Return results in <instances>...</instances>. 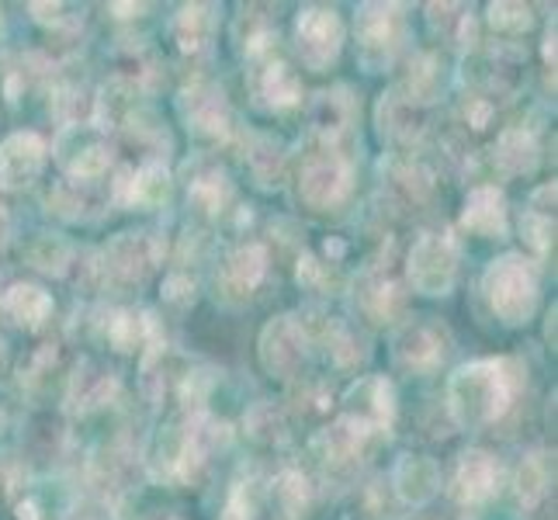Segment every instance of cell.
<instances>
[{
	"instance_id": "cell-1",
	"label": "cell",
	"mask_w": 558,
	"mask_h": 520,
	"mask_svg": "<svg viewBox=\"0 0 558 520\" xmlns=\"http://www.w3.org/2000/svg\"><path fill=\"white\" fill-rule=\"evenodd\" d=\"M510 375L504 361H478L451 378V410L461 423L496 420L510 402Z\"/></svg>"
},
{
	"instance_id": "cell-2",
	"label": "cell",
	"mask_w": 558,
	"mask_h": 520,
	"mask_svg": "<svg viewBox=\"0 0 558 520\" xmlns=\"http://www.w3.org/2000/svg\"><path fill=\"white\" fill-rule=\"evenodd\" d=\"M486 292L493 310L507 323H524L534 313L537 302V281L524 257H504L489 267L486 275Z\"/></svg>"
},
{
	"instance_id": "cell-3",
	"label": "cell",
	"mask_w": 558,
	"mask_h": 520,
	"mask_svg": "<svg viewBox=\"0 0 558 520\" xmlns=\"http://www.w3.org/2000/svg\"><path fill=\"white\" fill-rule=\"evenodd\" d=\"M454 278V246L440 237H420L413 254H410V281L423 295H440L448 292Z\"/></svg>"
},
{
	"instance_id": "cell-4",
	"label": "cell",
	"mask_w": 558,
	"mask_h": 520,
	"mask_svg": "<svg viewBox=\"0 0 558 520\" xmlns=\"http://www.w3.org/2000/svg\"><path fill=\"white\" fill-rule=\"evenodd\" d=\"M340 49V22L333 11H305L299 17V52L313 70L333 63Z\"/></svg>"
},
{
	"instance_id": "cell-5",
	"label": "cell",
	"mask_w": 558,
	"mask_h": 520,
	"mask_svg": "<svg viewBox=\"0 0 558 520\" xmlns=\"http://www.w3.org/2000/svg\"><path fill=\"white\" fill-rule=\"evenodd\" d=\"M46 160V146L32 132H17L4 146H0V188H25L32 184V178L43 170Z\"/></svg>"
},
{
	"instance_id": "cell-6",
	"label": "cell",
	"mask_w": 558,
	"mask_h": 520,
	"mask_svg": "<svg viewBox=\"0 0 558 520\" xmlns=\"http://www.w3.org/2000/svg\"><path fill=\"white\" fill-rule=\"evenodd\" d=\"M351 188V167L343 164L333 153H323V157L310 160L302 170V195L313 205H333L348 195Z\"/></svg>"
},
{
	"instance_id": "cell-7",
	"label": "cell",
	"mask_w": 558,
	"mask_h": 520,
	"mask_svg": "<svg viewBox=\"0 0 558 520\" xmlns=\"http://www.w3.org/2000/svg\"><path fill=\"white\" fill-rule=\"evenodd\" d=\"M302 361V334L292 319H278L267 326L264 334V364L278 375L295 372V364Z\"/></svg>"
},
{
	"instance_id": "cell-8",
	"label": "cell",
	"mask_w": 558,
	"mask_h": 520,
	"mask_svg": "<svg viewBox=\"0 0 558 520\" xmlns=\"http://www.w3.org/2000/svg\"><path fill=\"white\" fill-rule=\"evenodd\" d=\"M496 483H499V465L489 455L469 451L465 458H461V469H458V496L461 499L478 504V499L496 493Z\"/></svg>"
},
{
	"instance_id": "cell-9",
	"label": "cell",
	"mask_w": 558,
	"mask_h": 520,
	"mask_svg": "<svg viewBox=\"0 0 558 520\" xmlns=\"http://www.w3.org/2000/svg\"><path fill=\"white\" fill-rule=\"evenodd\" d=\"M357 28H361V46L364 56H372L375 49H392L396 38H399V14L396 8H385V4H368L361 8L357 14Z\"/></svg>"
},
{
	"instance_id": "cell-10",
	"label": "cell",
	"mask_w": 558,
	"mask_h": 520,
	"mask_svg": "<svg viewBox=\"0 0 558 520\" xmlns=\"http://www.w3.org/2000/svg\"><path fill=\"white\" fill-rule=\"evenodd\" d=\"M465 222L469 229L483 237H496L504 233V222H507V208H504V195H499L496 188H475L469 195V205H465Z\"/></svg>"
},
{
	"instance_id": "cell-11",
	"label": "cell",
	"mask_w": 558,
	"mask_h": 520,
	"mask_svg": "<svg viewBox=\"0 0 558 520\" xmlns=\"http://www.w3.org/2000/svg\"><path fill=\"white\" fill-rule=\"evenodd\" d=\"M396 486H399L402 496L413 499V504H423V499H430L434 489H437V465L430 458L407 455L399 461V469H396Z\"/></svg>"
},
{
	"instance_id": "cell-12",
	"label": "cell",
	"mask_w": 558,
	"mask_h": 520,
	"mask_svg": "<svg viewBox=\"0 0 558 520\" xmlns=\"http://www.w3.org/2000/svg\"><path fill=\"white\" fill-rule=\"evenodd\" d=\"M4 305H8V313H11L17 323L38 326V323H43V319L49 316L52 299L43 292V288H35V285H17V288H11V295L4 299Z\"/></svg>"
},
{
	"instance_id": "cell-13",
	"label": "cell",
	"mask_w": 558,
	"mask_h": 520,
	"mask_svg": "<svg viewBox=\"0 0 558 520\" xmlns=\"http://www.w3.org/2000/svg\"><path fill=\"white\" fill-rule=\"evenodd\" d=\"M187 98H191V101H184L187 105V119L195 122V129H202V132H219L222 129V122H226V101H222L219 90L198 87V90H191Z\"/></svg>"
},
{
	"instance_id": "cell-14",
	"label": "cell",
	"mask_w": 558,
	"mask_h": 520,
	"mask_svg": "<svg viewBox=\"0 0 558 520\" xmlns=\"http://www.w3.org/2000/svg\"><path fill=\"white\" fill-rule=\"evenodd\" d=\"M499 164H504L510 173H524V170H531L534 167V160H537V146H534V140H531V132H524V129H513V132H507L504 136V143H499Z\"/></svg>"
},
{
	"instance_id": "cell-15",
	"label": "cell",
	"mask_w": 558,
	"mask_h": 520,
	"mask_svg": "<svg viewBox=\"0 0 558 520\" xmlns=\"http://www.w3.org/2000/svg\"><path fill=\"white\" fill-rule=\"evenodd\" d=\"M111 271L114 275H125V278H143V271L149 267V250H146V240H136V237H125L111 246Z\"/></svg>"
},
{
	"instance_id": "cell-16",
	"label": "cell",
	"mask_w": 558,
	"mask_h": 520,
	"mask_svg": "<svg viewBox=\"0 0 558 520\" xmlns=\"http://www.w3.org/2000/svg\"><path fill=\"white\" fill-rule=\"evenodd\" d=\"M264 275V250L260 246H243L236 250L226 264V278L236 281L240 288H254Z\"/></svg>"
},
{
	"instance_id": "cell-17",
	"label": "cell",
	"mask_w": 558,
	"mask_h": 520,
	"mask_svg": "<svg viewBox=\"0 0 558 520\" xmlns=\"http://www.w3.org/2000/svg\"><path fill=\"white\" fill-rule=\"evenodd\" d=\"M167 191H170V178H167V170L163 167H143L136 173V181H132V202H143V205H157L167 198Z\"/></svg>"
},
{
	"instance_id": "cell-18",
	"label": "cell",
	"mask_w": 558,
	"mask_h": 520,
	"mask_svg": "<svg viewBox=\"0 0 558 520\" xmlns=\"http://www.w3.org/2000/svg\"><path fill=\"white\" fill-rule=\"evenodd\" d=\"M399 358L413 364V368H427V364H434L440 358V347H434L427 330L416 326V330H410L407 340H399Z\"/></svg>"
},
{
	"instance_id": "cell-19",
	"label": "cell",
	"mask_w": 558,
	"mask_h": 520,
	"mask_svg": "<svg viewBox=\"0 0 558 520\" xmlns=\"http://www.w3.org/2000/svg\"><path fill=\"white\" fill-rule=\"evenodd\" d=\"M264 94L275 105H295L299 101V84H295V76L288 73V66L275 63V66L264 70Z\"/></svg>"
},
{
	"instance_id": "cell-20",
	"label": "cell",
	"mask_w": 558,
	"mask_h": 520,
	"mask_svg": "<svg viewBox=\"0 0 558 520\" xmlns=\"http://www.w3.org/2000/svg\"><path fill=\"white\" fill-rule=\"evenodd\" d=\"M275 493H278V499H281V507H284L288 513H292V517H299L302 507H305V499H310V489H305V479H302L299 472L281 475Z\"/></svg>"
},
{
	"instance_id": "cell-21",
	"label": "cell",
	"mask_w": 558,
	"mask_h": 520,
	"mask_svg": "<svg viewBox=\"0 0 558 520\" xmlns=\"http://www.w3.org/2000/svg\"><path fill=\"white\" fill-rule=\"evenodd\" d=\"M205 25H208L205 8H184L181 17H178V38H181V46L184 49H198L202 38H205Z\"/></svg>"
},
{
	"instance_id": "cell-22",
	"label": "cell",
	"mask_w": 558,
	"mask_h": 520,
	"mask_svg": "<svg viewBox=\"0 0 558 520\" xmlns=\"http://www.w3.org/2000/svg\"><path fill=\"white\" fill-rule=\"evenodd\" d=\"M545 483H548V472L545 465L537 461V455L531 461H524V469H521V499L527 507H534L537 499L545 496Z\"/></svg>"
},
{
	"instance_id": "cell-23",
	"label": "cell",
	"mask_w": 558,
	"mask_h": 520,
	"mask_svg": "<svg viewBox=\"0 0 558 520\" xmlns=\"http://www.w3.org/2000/svg\"><path fill=\"white\" fill-rule=\"evenodd\" d=\"M489 22H493V28H499V32H524L527 25H531V11L527 8H521V4H499V8H493L489 11Z\"/></svg>"
},
{
	"instance_id": "cell-24",
	"label": "cell",
	"mask_w": 558,
	"mask_h": 520,
	"mask_svg": "<svg viewBox=\"0 0 558 520\" xmlns=\"http://www.w3.org/2000/svg\"><path fill=\"white\" fill-rule=\"evenodd\" d=\"M222 520H254V504L243 496V486L229 496V507H226V517Z\"/></svg>"
},
{
	"instance_id": "cell-25",
	"label": "cell",
	"mask_w": 558,
	"mask_h": 520,
	"mask_svg": "<svg viewBox=\"0 0 558 520\" xmlns=\"http://www.w3.org/2000/svg\"><path fill=\"white\" fill-rule=\"evenodd\" d=\"M4 237H8V216H4V208H0V246H4Z\"/></svg>"
}]
</instances>
